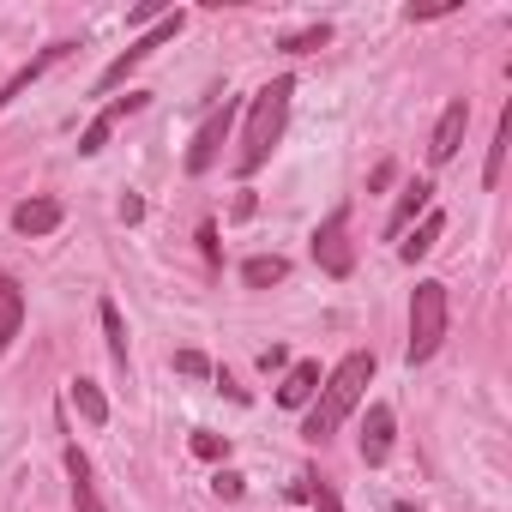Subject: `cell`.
Wrapping results in <instances>:
<instances>
[{
    "mask_svg": "<svg viewBox=\"0 0 512 512\" xmlns=\"http://www.w3.org/2000/svg\"><path fill=\"white\" fill-rule=\"evenodd\" d=\"M368 380H374V356L368 350H350L326 380H320V404L308 410V422H302V434L320 446V440H332L338 434V422L362 404V392H368Z\"/></svg>",
    "mask_w": 512,
    "mask_h": 512,
    "instance_id": "obj_1",
    "label": "cell"
},
{
    "mask_svg": "<svg viewBox=\"0 0 512 512\" xmlns=\"http://www.w3.org/2000/svg\"><path fill=\"white\" fill-rule=\"evenodd\" d=\"M290 97H296V79H272L260 97L247 103V133H241V157H235V169H241V175H260V169H266V157L278 151L284 121H290Z\"/></svg>",
    "mask_w": 512,
    "mask_h": 512,
    "instance_id": "obj_2",
    "label": "cell"
},
{
    "mask_svg": "<svg viewBox=\"0 0 512 512\" xmlns=\"http://www.w3.org/2000/svg\"><path fill=\"white\" fill-rule=\"evenodd\" d=\"M446 320H452V302H446V284H416L410 296V344H404V362H428L440 344H446Z\"/></svg>",
    "mask_w": 512,
    "mask_h": 512,
    "instance_id": "obj_3",
    "label": "cell"
},
{
    "mask_svg": "<svg viewBox=\"0 0 512 512\" xmlns=\"http://www.w3.org/2000/svg\"><path fill=\"white\" fill-rule=\"evenodd\" d=\"M314 266L326 278H350L356 272V241H350V205H338L320 229H314Z\"/></svg>",
    "mask_w": 512,
    "mask_h": 512,
    "instance_id": "obj_4",
    "label": "cell"
},
{
    "mask_svg": "<svg viewBox=\"0 0 512 512\" xmlns=\"http://www.w3.org/2000/svg\"><path fill=\"white\" fill-rule=\"evenodd\" d=\"M181 25H187L181 13H163V19H157V25H151V31H145L139 43H127V55H115V61L103 67V79H97V91H115V85H121V79H127V73L139 67V61H151V55H157L163 43H175V37H181Z\"/></svg>",
    "mask_w": 512,
    "mask_h": 512,
    "instance_id": "obj_5",
    "label": "cell"
},
{
    "mask_svg": "<svg viewBox=\"0 0 512 512\" xmlns=\"http://www.w3.org/2000/svg\"><path fill=\"white\" fill-rule=\"evenodd\" d=\"M229 127H235V103L223 97V109H211V115L199 121L193 145H187V175H205V169L223 157V145H229Z\"/></svg>",
    "mask_w": 512,
    "mask_h": 512,
    "instance_id": "obj_6",
    "label": "cell"
},
{
    "mask_svg": "<svg viewBox=\"0 0 512 512\" xmlns=\"http://www.w3.org/2000/svg\"><path fill=\"white\" fill-rule=\"evenodd\" d=\"M139 109H145V91H127V97H115V103H109V109H103V115H97L85 133H79V157H97V151L109 145V133H115L127 115H139Z\"/></svg>",
    "mask_w": 512,
    "mask_h": 512,
    "instance_id": "obj_7",
    "label": "cell"
},
{
    "mask_svg": "<svg viewBox=\"0 0 512 512\" xmlns=\"http://www.w3.org/2000/svg\"><path fill=\"white\" fill-rule=\"evenodd\" d=\"M67 55H73V43H49V49H37V55H31V61H25V67L7 79V85H0V109H7V103H19V97H25V91H31V85H37L49 67H61Z\"/></svg>",
    "mask_w": 512,
    "mask_h": 512,
    "instance_id": "obj_8",
    "label": "cell"
},
{
    "mask_svg": "<svg viewBox=\"0 0 512 512\" xmlns=\"http://www.w3.org/2000/svg\"><path fill=\"white\" fill-rule=\"evenodd\" d=\"M464 127H470V103H464V97H452V103H446V115H440V127H434V139H428V163H452V157H458V145H464Z\"/></svg>",
    "mask_w": 512,
    "mask_h": 512,
    "instance_id": "obj_9",
    "label": "cell"
},
{
    "mask_svg": "<svg viewBox=\"0 0 512 512\" xmlns=\"http://www.w3.org/2000/svg\"><path fill=\"white\" fill-rule=\"evenodd\" d=\"M392 458V404H368V422H362V464L380 470Z\"/></svg>",
    "mask_w": 512,
    "mask_h": 512,
    "instance_id": "obj_10",
    "label": "cell"
},
{
    "mask_svg": "<svg viewBox=\"0 0 512 512\" xmlns=\"http://www.w3.org/2000/svg\"><path fill=\"white\" fill-rule=\"evenodd\" d=\"M61 217H67V211H61V199H25V205H13V229H19V235H31V241H37V235H55V229H61Z\"/></svg>",
    "mask_w": 512,
    "mask_h": 512,
    "instance_id": "obj_11",
    "label": "cell"
},
{
    "mask_svg": "<svg viewBox=\"0 0 512 512\" xmlns=\"http://www.w3.org/2000/svg\"><path fill=\"white\" fill-rule=\"evenodd\" d=\"M67 476H73V506L79 512H109L103 494H97V470H91V458L79 446H67Z\"/></svg>",
    "mask_w": 512,
    "mask_h": 512,
    "instance_id": "obj_12",
    "label": "cell"
},
{
    "mask_svg": "<svg viewBox=\"0 0 512 512\" xmlns=\"http://www.w3.org/2000/svg\"><path fill=\"white\" fill-rule=\"evenodd\" d=\"M19 326H25V290H19V278H7V272H0V356L13 350Z\"/></svg>",
    "mask_w": 512,
    "mask_h": 512,
    "instance_id": "obj_13",
    "label": "cell"
},
{
    "mask_svg": "<svg viewBox=\"0 0 512 512\" xmlns=\"http://www.w3.org/2000/svg\"><path fill=\"white\" fill-rule=\"evenodd\" d=\"M428 205H434V181H410L404 199H398V211L386 217V235H404L416 217H428Z\"/></svg>",
    "mask_w": 512,
    "mask_h": 512,
    "instance_id": "obj_14",
    "label": "cell"
},
{
    "mask_svg": "<svg viewBox=\"0 0 512 512\" xmlns=\"http://www.w3.org/2000/svg\"><path fill=\"white\" fill-rule=\"evenodd\" d=\"M320 380H326L320 362H290V368H284V386H278V404H290V410L308 404V398L320 392Z\"/></svg>",
    "mask_w": 512,
    "mask_h": 512,
    "instance_id": "obj_15",
    "label": "cell"
},
{
    "mask_svg": "<svg viewBox=\"0 0 512 512\" xmlns=\"http://www.w3.org/2000/svg\"><path fill=\"white\" fill-rule=\"evenodd\" d=\"M440 235H446V217H440V211H428V217L398 241V260H410V266H416V260H428V253L440 247Z\"/></svg>",
    "mask_w": 512,
    "mask_h": 512,
    "instance_id": "obj_16",
    "label": "cell"
},
{
    "mask_svg": "<svg viewBox=\"0 0 512 512\" xmlns=\"http://www.w3.org/2000/svg\"><path fill=\"white\" fill-rule=\"evenodd\" d=\"M290 278V260L284 253H253V260L241 266V284L247 290H272V284H284Z\"/></svg>",
    "mask_w": 512,
    "mask_h": 512,
    "instance_id": "obj_17",
    "label": "cell"
},
{
    "mask_svg": "<svg viewBox=\"0 0 512 512\" xmlns=\"http://www.w3.org/2000/svg\"><path fill=\"white\" fill-rule=\"evenodd\" d=\"M506 145H512V109H500L494 145H488V163H482V187H500V169H506Z\"/></svg>",
    "mask_w": 512,
    "mask_h": 512,
    "instance_id": "obj_18",
    "label": "cell"
},
{
    "mask_svg": "<svg viewBox=\"0 0 512 512\" xmlns=\"http://www.w3.org/2000/svg\"><path fill=\"white\" fill-rule=\"evenodd\" d=\"M97 320H103V338H109L115 368H127V320H121V308L115 302H97Z\"/></svg>",
    "mask_w": 512,
    "mask_h": 512,
    "instance_id": "obj_19",
    "label": "cell"
},
{
    "mask_svg": "<svg viewBox=\"0 0 512 512\" xmlns=\"http://www.w3.org/2000/svg\"><path fill=\"white\" fill-rule=\"evenodd\" d=\"M73 404H79V416H85L91 428H103V422H109V398H103V386H97V380H73Z\"/></svg>",
    "mask_w": 512,
    "mask_h": 512,
    "instance_id": "obj_20",
    "label": "cell"
},
{
    "mask_svg": "<svg viewBox=\"0 0 512 512\" xmlns=\"http://www.w3.org/2000/svg\"><path fill=\"white\" fill-rule=\"evenodd\" d=\"M332 43V25H308V31H290L278 49H290V55H308V49H326Z\"/></svg>",
    "mask_w": 512,
    "mask_h": 512,
    "instance_id": "obj_21",
    "label": "cell"
},
{
    "mask_svg": "<svg viewBox=\"0 0 512 512\" xmlns=\"http://www.w3.org/2000/svg\"><path fill=\"white\" fill-rule=\"evenodd\" d=\"M193 452L199 458H229V434H193Z\"/></svg>",
    "mask_w": 512,
    "mask_h": 512,
    "instance_id": "obj_22",
    "label": "cell"
},
{
    "mask_svg": "<svg viewBox=\"0 0 512 512\" xmlns=\"http://www.w3.org/2000/svg\"><path fill=\"white\" fill-rule=\"evenodd\" d=\"M211 488H217L223 500H241V488H247V476H241V470H217V476H211Z\"/></svg>",
    "mask_w": 512,
    "mask_h": 512,
    "instance_id": "obj_23",
    "label": "cell"
},
{
    "mask_svg": "<svg viewBox=\"0 0 512 512\" xmlns=\"http://www.w3.org/2000/svg\"><path fill=\"white\" fill-rule=\"evenodd\" d=\"M308 500H314V512H344V500H338V488H332V482H314V494H308Z\"/></svg>",
    "mask_w": 512,
    "mask_h": 512,
    "instance_id": "obj_24",
    "label": "cell"
},
{
    "mask_svg": "<svg viewBox=\"0 0 512 512\" xmlns=\"http://www.w3.org/2000/svg\"><path fill=\"white\" fill-rule=\"evenodd\" d=\"M260 368H266V374H284V368H290V350H284V344L260 350Z\"/></svg>",
    "mask_w": 512,
    "mask_h": 512,
    "instance_id": "obj_25",
    "label": "cell"
},
{
    "mask_svg": "<svg viewBox=\"0 0 512 512\" xmlns=\"http://www.w3.org/2000/svg\"><path fill=\"white\" fill-rule=\"evenodd\" d=\"M175 368H181V374H211V362H205L199 350H181V356H175Z\"/></svg>",
    "mask_w": 512,
    "mask_h": 512,
    "instance_id": "obj_26",
    "label": "cell"
},
{
    "mask_svg": "<svg viewBox=\"0 0 512 512\" xmlns=\"http://www.w3.org/2000/svg\"><path fill=\"white\" fill-rule=\"evenodd\" d=\"M392 175H398V169H392V163H380V169L368 175V193H380V187H392Z\"/></svg>",
    "mask_w": 512,
    "mask_h": 512,
    "instance_id": "obj_27",
    "label": "cell"
},
{
    "mask_svg": "<svg viewBox=\"0 0 512 512\" xmlns=\"http://www.w3.org/2000/svg\"><path fill=\"white\" fill-rule=\"evenodd\" d=\"M458 0H440V7H410V19H440V13H452Z\"/></svg>",
    "mask_w": 512,
    "mask_h": 512,
    "instance_id": "obj_28",
    "label": "cell"
},
{
    "mask_svg": "<svg viewBox=\"0 0 512 512\" xmlns=\"http://www.w3.org/2000/svg\"><path fill=\"white\" fill-rule=\"evenodd\" d=\"M392 512H422V506H410V500H398V506H392Z\"/></svg>",
    "mask_w": 512,
    "mask_h": 512,
    "instance_id": "obj_29",
    "label": "cell"
}]
</instances>
